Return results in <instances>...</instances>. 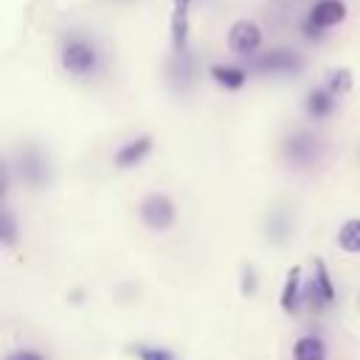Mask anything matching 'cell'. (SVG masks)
<instances>
[{"mask_svg": "<svg viewBox=\"0 0 360 360\" xmlns=\"http://www.w3.org/2000/svg\"><path fill=\"white\" fill-rule=\"evenodd\" d=\"M307 301V287H304V267H290L287 270V278H284V287H281V295H278V304L287 315H295Z\"/></svg>", "mask_w": 360, "mask_h": 360, "instance_id": "52a82bcc", "label": "cell"}, {"mask_svg": "<svg viewBox=\"0 0 360 360\" xmlns=\"http://www.w3.org/2000/svg\"><path fill=\"white\" fill-rule=\"evenodd\" d=\"M292 360H326V343L318 335H304L292 346Z\"/></svg>", "mask_w": 360, "mask_h": 360, "instance_id": "5bb4252c", "label": "cell"}, {"mask_svg": "<svg viewBox=\"0 0 360 360\" xmlns=\"http://www.w3.org/2000/svg\"><path fill=\"white\" fill-rule=\"evenodd\" d=\"M256 284H259L256 281V270L253 267H245V273H242V292L245 295H253L256 292Z\"/></svg>", "mask_w": 360, "mask_h": 360, "instance_id": "ffe728a7", "label": "cell"}, {"mask_svg": "<svg viewBox=\"0 0 360 360\" xmlns=\"http://www.w3.org/2000/svg\"><path fill=\"white\" fill-rule=\"evenodd\" d=\"M338 245L343 253H360V217H352L338 231Z\"/></svg>", "mask_w": 360, "mask_h": 360, "instance_id": "9a60e30c", "label": "cell"}, {"mask_svg": "<svg viewBox=\"0 0 360 360\" xmlns=\"http://www.w3.org/2000/svg\"><path fill=\"white\" fill-rule=\"evenodd\" d=\"M59 65L73 79H90L98 70V65H101V53H98L93 39H87V37H68L62 42V48H59Z\"/></svg>", "mask_w": 360, "mask_h": 360, "instance_id": "6da1fadb", "label": "cell"}, {"mask_svg": "<svg viewBox=\"0 0 360 360\" xmlns=\"http://www.w3.org/2000/svg\"><path fill=\"white\" fill-rule=\"evenodd\" d=\"M284 155H287V160H290L292 166H309V163L318 160L321 143H318V138L309 135V132H295V135H290V138L284 141Z\"/></svg>", "mask_w": 360, "mask_h": 360, "instance_id": "8992f818", "label": "cell"}, {"mask_svg": "<svg viewBox=\"0 0 360 360\" xmlns=\"http://www.w3.org/2000/svg\"><path fill=\"white\" fill-rule=\"evenodd\" d=\"M228 45L239 56H253L262 45V28L253 20H236L228 31Z\"/></svg>", "mask_w": 360, "mask_h": 360, "instance_id": "5b68a950", "label": "cell"}, {"mask_svg": "<svg viewBox=\"0 0 360 360\" xmlns=\"http://www.w3.org/2000/svg\"><path fill=\"white\" fill-rule=\"evenodd\" d=\"M211 79L225 90H239L248 82V73L239 65H211Z\"/></svg>", "mask_w": 360, "mask_h": 360, "instance_id": "4fadbf2b", "label": "cell"}, {"mask_svg": "<svg viewBox=\"0 0 360 360\" xmlns=\"http://www.w3.org/2000/svg\"><path fill=\"white\" fill-rule=\"evenodd\" d=\"M17 219H14V214H11V208L6 205L3 208V217H0V242L6 245V248H14L17 245Z\"/></svg>", "mask_w": 360, "mask_h": 360, "instance_id": "e0dca14e", "label": "cell"}, {"mask_svg": "<svg viewBox=\"0 0 360 360\" xmlns=\"http://www.w3.org/2000/svg\"><path fill=\"white\" fill-rule=\"evenodd\" d=\"M20 180H22L28 188H42V186H48V180H51V166H48V158H45L39 149H34V146L22 149V155H20Z\"/></svg>", "mask_w": 360, "mask_h": 360, "instance_id": "277c9868", "label": "cell"}, {"mask_svg": "<svg viewBox=\"0 0 360 360\" xmlns=\"http://www.w3.org/2000/svg\"><path fill=\"white\" fill-rule=\"evenodd\" d=\"M149 152H152V138H149V135H138V138L127 141L124 146H118L112 163H115L118 169H132V166L143 163Z\"/></svg>", "mask_w": 360, "mask_h": 360, "instance_id": "ba28073f", "label": "cell"}, {"mask_svg": "<svg viewBox=\"0 0 360 360\" xmlns=\"http://www.w3.org/2000/svg\"><path fill=\"white\" fill-rule=\"evenodd\" d=\"M304 107H307V115H309V118L323 121V118H329V115L335 112V107H338V96H335L326 84H323V87H312V90L307 93Z\"/></svg>", "mask_w": 360, "mask_h": 360, "instance_id": "30bf717a", "label": "cell"}, {"mask_svg": "<svg viewBox=\"0 0 360 360\" xmlns=\"http://www.w3.org/2000/svg\"><path fill=\"white\" fill-rule=\"evenodd\" d=\"M307 20L326 31V28H332V25L346 20V6H343V0H318Z\"/></svg>", "mask_w": 360, "mask_h": 360, "instance_id": "8fae6325", "label": "cell"}, {"mask_svg": "<svg viewBox=\"0 0 360 360\" xmlns=\"http://www.w3.org/2000/svg\"><path fill=\"white\" fill-rule=\"evenodd\" d=\"M188 3L191 0H174V11H172V45L177 53L186 51V39H188Z\"/></svg>", "mask_w": 360, "mask_h": 360, "instance_id": "7c38bea8", "label": "cell"}, {"mask_svg": "<svg viewBox=\"0 0 360 360\" xmlns=\"http://www.w3.org/2000/svg\"><path fill=\"white\" fill-rule=\"evenodd\" d=\"M307 301L315 309H326V307H332L338 301V287H335V281L329 276V267H326V262L321 256L315 259V276L307 284Z\"/></svg>", "mask_w": 360, "mask_h": 360, "instance_id": "3957f363", "label": "cell"}, {"mask_svg": "<svg viewBox=\"0 0 360 360\" xmlns=\"http://www.w3.org/2000/svg\"><path fill=\"white\" fill-rule=\"evenodd\" d=\"M6 360H45V354L37 349H14L6 354Z\"/></svg>", "mask_w": 360, "mask_h": 360, "instance_id": "d6986e66", "label": "cell"}, {"mask_svg": "<svg viewBox=\"0 0 360 360\" xmlns=\"http://www.w3.org/2000/svg\"><path fill=\"white\" fill-rule=\"evenodd\" d=\"M138 214H141V222H143L149 231H158V233L169 231V228L174 225V219H177L174 200H172L169 194H163V191H152V194H146V197L141 200Z\"/></svg>", "mask_w": 360, "mask_h": 360, "instance_id": "7a4b0ae2", "label": "cell"}, {"mask_svg": "<svg viewBox=\"0 0 360 360\" xmlns=\"http://www.w3.org/2000/svg\"><path fill=\"white\" fill-rule=\"evenodd\" d=\"M259 73H298L301 70V59L292 51H270L256 62Z\"/></svg>", "mask_w": 360, "mask_h": 360, "instance_id": "9c48e42d", "label": "cell"}, {"mask_svg": "<svg viewBox=\"0 0 360 360\" xmlns=\"http://www.w3.org/2000/svg\"><path fill=\"white\" fill-rule=\"evenodd\" d=\"M326 87L340 98V96H346L349 90H352V70H346V68H338V70H332L329 73V79H326Z\"/></svg>", "mask_w": 360, "mask_h": 360, "instance_id": "ac0fdd59", "label": "cell"}, {"mask_svg": "<svg viewBox=\"0 0 360 360\" xmlns=\"http://www.w3.org/2000/svg\"><path fill=\"white\" fill-rule=\"evenodd\" d=\"M129 352L135 354V360H180L172 349H166V346H155V343H135Z\"/></svg>", "mask_w": 360, "mask_h": 360, "instance_id": "2e32d148", "label": "cell"}]
</instances>
